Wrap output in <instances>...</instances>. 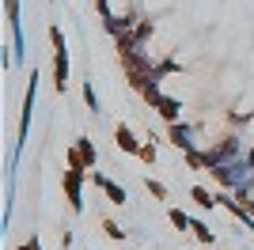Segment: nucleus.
<instances>
[{"label":"nucleus","instance_id":"nucleus-1","mask_svg":"<svg viewBox=\"0 0 254 250\" xmlns=\"http://www.w3.org/2000/svg\"><path fill=\"white\" fill-rule=\"evenodd\" d=\"M209 175L216 178V182H220L224 189H232V193H235V189H247V186L254 182V163L247 159V152H243V156H239V159H232V163L212 167Z\"/></svg>","mask_w":254,"mask_h":250},{"label":"nucleus","instance_id":"nucleus-2","mask_svg":"<svg viewBox=\"0 0 254 250\" xmlns=\"http://www.w3.org/2000/svg\"><path fill=\"white\" fill-rule=\"evenodd\" d=\"M247 148H243V140L235 133H224L216 144H209L201 152V159H205V171H212V167H220V163H232V159H239Z\"/></svg>","mask_w":254,"mask_h":250},{"label":"nucleus","instance_id":"nucleus-3","mask_svg":"<svg viewBox=\"0 0 254 250\" xmlns=\"http://www.w3.org/2000/svg\"><path fill=\"white\" fill-rule=\"evenodd\" d=\"M50 46H53V87L64 95L68 87V42L61 27H50Z\"/></svg>","mask_w":254,"mask_h":250},{"label":"nucleus","instance_id":"nucleus-4","mask_svg":"<svg viewBox=\"0 0 254 250\" xmlns=\"http://www.w3.org/2000/svg\"><path fill=\"white\" fill-rule=\"evenodd\" d=\"M84 178H91V171L68 163V171L61 175V186H64V197H68V208L72 212H84Z\"/></svg>","mask_w":254,"mask_h":250},{"label":"nucleus","instance_id":"nucleus-5","mask_svg":"<svg viewBox=\"0 0 254 250\" xmlns=\"http://www.w3.org/2000/svg\"><path fill=\"white\" fill-rule=\"evenodd\" d=\"M34 99H38V76L31 72V83H27V95H23V114H19V140L11 144V156H23V144H27V133H31Z\"/></svg>","mask_w":254,"mask_h":250},{"label":"nucleus","instance_id":"nucleus-6","mask_svg":"<svg viewBox=\"0 0 254 250\" xmlns=\"http://www.w3.org/2000/svg\"><path fill=\"white\" fill-rule=\"evenodd\" d=\"M140 95H144V103H148V106H152V110H156V114L163 118L167 125H171V122H182V103H179V99L163 95L159 87H148V91H140Z\"/></svg>","mask_w":254,"mask_h":250},{"label":"nucleus","instance_id":"nucleus-7","mask_svg":"<svg viewBox=\"0 0 254 250\" xmlns=\"http://www.w3.org/2000/svg\"><path fill=\"white\" fill-rule=\"evenodd\" d=\"M197 133H201V125H190V122H171L167 125V136H171V144L179 148V152H193V148H197L193 136Z\"/></svg>","mask_w":254,"mask_h":250},{"label":"nucleus","instance_id":"nucleus-8","mask_svg":"<svg viewBox=\"0 0 254 250\" xmlns=\"http://www.w3.org/2000/svg\"><path fill=\"white\" fill-rule=\"evenodd\" d=\"M152 31H156V27H152V19H140L137 27H133V31H126V34H122V38H114V42H118V53L140 50V46H144V42L152 38Z\"/></svg>","mask_w":254,"mask_h":250},{"label":"nucleus","instance_id":"nucleus-9","mask_svg":"<svg viewBox=\"0 0 254 250\" xmlns=\"http://www.w3.org/2000/svg\"><path fill=\"white\" fill-rule=\"evenodd\" d=\"M68 163L84 167V171H95V163H99V152H95V144H91L87 136H76V144L68 148Z\"/></svg>","mask_w":254,"mask_h":250},{"label":"nucleus","instance_id":"nucleus-10","mask_svg":"<svg viewBox=\"0 0 254 250\" xmlns=\"http://www.w3.org/2000/svg\"><path fill=\"white\" fill-rule=\"evenodd\" d=\"M137 23H140V15H137V11H114V15H110V19H106L103 27H106V34L122 38V34H126V31H133Z\"/></svg>","mask_w":254,"mask_h":250},{"label":"nucleus","instance_id":"nucleus-11","mask_svg":"<svg viewBox=\"0 0 254 250\" xmlns=\"http://www.w3.org/2000/svg\"><path fill=\"white\" fill-rule=\"evenodd\" d=\"M91 182H95V186H99V189H103V193H106V201H114V205H122V201H129V197H126V189L118 186L114 178H106L103 171H91Z\"/></svg>","mask_w":254,"mask_h":250},{"label":"nucleus","instance_id":"nucleus-12","mask_svg":"<svg viewBox=\"0 0 254 250\" xmlns=\"http://www.w3.org/2000/svg\"><path fill=\"white\" fill-rule=\"evenodd\" d=\"M114 144L122 148V152H129V156H137V152H140V140L133 136V129H129L126 122H122V125L114 129Z\"/></svg>","mask_w":254,"mask_h":250},{"label":"nucleus","instance_id":"nucleus-13","mask_svg":"<svg viewBox=\"0 0 254 250\" xmlns=\"http://www.w3.org/2000/svg\"><path fill=\"white\" fill-rule=\"evenodd\" d=\"M190 197L197 201V208H216V205H220V201H216V193H212V189H205V186H193Z\"/></svg>","mask_w":254,"mask_h":250},{"label":"nucleus","instance_id":"nucleus-14","mask_svg":"<svg viewBox=\"0 0 254 250\" xmlns=\"http://www.w3.org/2000/svg\"><path fill=\"white\" fill-rule=\"evenodd\" d=\"M84 103H87L91 114H103V103H99V91L91 87V80H84Z\"/></svg>","mask_w":254,"mask_h":250},{"label":"nucleus","instance_id":"nucleus-15","mask_svg":"<svg viewBox=\"0 0 254 250\" xmlns=\"http://www.w3.org/2000/svg\"><path fill=\"white\" fill-rule=\"evenodd\" d=\"M190 231H193V239H197V243L212 247V228H209V224H201V220H193V224H190Z\"/></svg>","mask_w":254,"mask_h":250},{"label":"nucleus","instance_id":"nucleus-16","mask_svg":"<svg viewBox=\"0 0 254 250\" xmlns=\"http://www.w3.org/2000/svg\"><path fill=\"white\" fill-rule=\"evenodd\" d=\"M144 189H148L156 201H167V186H163L159 178H152V175H148V178H144Z\"/></svg>","mask_w":254,"mask_h":250},{"label":"nucleus","instance_id":"nucleus-17","mask_svg":"<svg viewBox=\"0 0 254 250\" xmlns=\"http://www.w3.org/2000/svg\"><path fill=\"white\" fill-rule=\"evenodd\" d=\"M167 216H171V224H175V228H179V231H190V224H193V216H186L182 208H171Z\"/></svg>","mask_w":254,"mask_h":250},{"label":"nucleus","instance_id":"nucleus-18","mask_svg":"<svg viewBox=\"0 0 254 250\" xmlns=\"http://www.w3.org/2000/svg\"><path fill=\"white\" fill-rule=\"evenodd\" d=\"M103 231H106V239H114V243H126V231L118 228L114 220H103Z\"/></svg>","mask_w":254,"mask_h":250},{"label":"nucleus","instance_id":"nucleus-19","mask_svg":"<svg viewBox=\"0 0 254 250\" xmlns=\"http://www.w3.org/2000/svg\"><path fill=\"white\" fill-rule=\"evenodd\" d=\"M137 159H140V163H156V159H159V152H156V144H140V152H137Z\"/></svg>","mask_w":254,"mask_h":250},{"label":"nucleus","instance_id":"nucleus-20","mask_svg":"<svg viewBox=\"0 0 254 250\" xmlns=\"http://www.w3.org/2000/svg\"><path fill=\"white\" fill-rule=\"evenodd\" d=\"M95 11H99V19H110V15H114V8H110V0H95Z\"/></svg>","mask_w":254,"mask_h":250},{"label":"nucleus","instance_id":"nucleus-21","mask_svg":"<svg viewBox=\"0 0 254 250\" xmlns=\"http://www.w3.org/2000/svg\"><path fill=\"white\" fill-rule=\"evenodd\" d=\"M15 250H42V239H38V235H31V239L23 243V247H15Z\"/></svg>","mask_w":254,"mask_h":250}]
</instances>
